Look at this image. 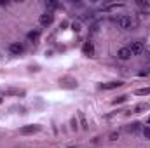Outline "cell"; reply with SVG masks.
Returning <instances> with one entry per match:
<instances>
[{
  "label": "cell",
  "instance_id": "obj_1",
  "mask_svg": "<svg viewBox=\"0 0 150 148\" xmlns=\"http://www.w3.org/2000/svg\"><path fill=\"white\" fill-rule=\"evenodd\" d=\"M127 49L131 51V54H133V56H136V54H142V52H143L145 45H143V42H142V40H134V42H131V45H129Z\"/></svg>",
  "mask_w": 150,
  "mask_h": 148
},
{
  "label": "cell",
  "instance_id": "obj_2",
  "mask_svg": "<svg viewBox=\"0 0 150 148\" xmlns=\"http://www.w3.org/2000/svg\"><path fill=\"white\" fill-rule=\"evenodd\" d=\"M117 26L122 28V30H129L133 26V21H131L129 16H120V18H117Z\"/></svg>",
  "mask_w": 150,
  "mask_h": 148
},
{
  "label": "cell",
  "instance_id": "obj_3",
  "mask_svg": "<svg viewBox=\"0 0 150 148\" xmlns=\"http://www.w3.org/2000/svg\"><path fill=\"white\" fill-rule=\"evenodd\" d=\"M52 19H54V14H52L51 11H45V12L40 16V19H38V21H40V25H42V26H49V25L52 23Z\"/></svg>",
  "mask_w": 150,
  "mask_h": 148
},
{
  "label": "cell",
  "instance_id": "obj_4",
  "mask_svg": "<svg viewBox=\"0 0 150 148\" xmlns=\"http://www.w3.org/2000/svg\"><path fill=\"white\" fill-rule=\"evenodd\" d=\"M38 131H40V125H35V124H32V125H25V127L19 129L21 134H33V132H38Z\"/></svg>",
  "mask_w": 150,
  "mask_h": 148
},
{
  "label": "cell",
  "instance_id": "obj_5",
  "mask_svg": "<svg viewBox=\"0 0 150 148\" xmlns=\"http://www.w3.org/2000/svg\"><path fill=\"white\" fill-rule=\"evenodd\" d=\"M9 51H11L12 54H16V56H19V54H23V51H25V47H23L21 44H18V42H14V44H11V45H9Z\"/></svg>",
  "mask_w": 150,
  "mask_h": 148
},
{
  "label": "cell",
  "instance_id": "obj_6",
  "mask_svg": "<svg viewBox=\"0 0 150 148\" xmlns=\"http://www.w3.org/2000/svg\"><path fill=\"white\" fill-rule=\"evenodd\" d=\"M133 54H131V51L127 49V47H122V49H119V52H117V58L119 59H122V61H126V59H129Z\"/></svg>",
  "mask_w": 150,
  "mask_h": 148
},
{
  "label": "cell",
  "instance_id": "obj_7",
  "mask_svg": "<svg viewBox=\"0 0 150 148\" xmlns=\"http://www.w3.org/2000/svg\"><path fill=\"white\" fill-rule=\"evenodd\" d=\"M82 52H84L86 56H89V58L94 56V45H93L91 42H86V44L82 45Z\"/></svg>",
  "mask_w": 150,
  "mask_h": 148
},
{
  "label": "cell",
  "instance_id": "obj_8",
  "mask_svg": "<svg viewBox=\"0 0 150 148\" xmlns=\"http://www.w3.org/2000/svg\"><path fill=\"white\" fill-rule=\"evenodd\" d=\"M122 85V82L120 80H117V82H108V84H103L101 85V89H115V87H120Z\"/></svg>",
  "mask_w": 150,
  "mask_h": 148
},
{
  "label": "cell",
  "instance_id": "obj_9",
  "mask_svg": "<svg viewBox=\"0 0 150 148\" xmlns=\"http://www.w3.org/2000/svg\"><path fill=\"white\" fill-rule=\"evenodd\" d=\"M38 37H40V32H38V30H33V32L28 33V40H30V42H37Z\"/></svg>",
  "mask_w": 150,
  "mask_h": 148
},
{
  "label": "cell",
  "instance_id": "obj_10",
  "mask_svg": "<svg viewBox=\"0 0 150 148\" xmlns=\"http://www.w3.org/2000/svg\"><path fill=\"white\" fill-rule=\"evenodd\" d=\"M136 94H138V96H149V94H150V87H145V89H138V91H136Z\"/></svg>",
  "mask_w": 150,
  "mask_h": 148
},
{
  "label": "cell",
  "instance_id": "obj_11",
  "mask_svg": "<svg viewBox=\"0 0 150 148\" xmlns=\"http://www.w3.org/2000/svg\"><path fill=\"white\" fill-rule=\"evenodd\" d=\"M147 108H149V105H147V103H140V105L134 108V111H143V110H147Z\"/></svg>",
  "mask_w": 150,
  "mask_h": 148
},
{
  "label": "cell",
  "instance_id": "obj_12",
  "mask_svg": "<svg viewBox=\"0 0 150 148\" xmlns=\"http://www.w3.org/2000/svg\"><path fill=\"white\" fill-rule=\"evenodd\" d=\"M108 140H110V141H115V140H119V132H110Z\"/></svg>",
  "mask_w": 150,
  "mask_h": 148
},
{
  "label": "cell",
  "instance_id": "obj_13",
  "mask_svg": "<svg viewBox=\"0 0 150 148\" xmlns=\"http://www.w3.org/2000/svg\"><path fill=\"white\" fill-rule=\"evenodd\" d=\"M45 5H47V9H56V7H58V4H56V2H47Z\"/></svg>",
  "mask_w": 150,
  "mask_h": 148
},
{
  "label": "cell",
  "instance_id": "obj_14",
  "mask_svg": "<svg viewBox=\"0 0 150 148\" xmlns=\"http://www.w3.org/2000/svg\"><path fill=\"white\" fill-rule=\"evenodd\" d=\"M143 136L150 140V127H145V129H143Z\"/></svg>",
  "mask_w": 150,
  "mask_h": 148
},
{
  "label": "cell",
  "instance_id": "obj_15",
  "mask_svg": "<svg viewBox=\"0 0 150 148\" xmlns=\"http://www.w3.org/2000/svg\"><path fill=\"white\" fill-rule=\"evenodd\" d=\"M124 99H126V96H120V98H117V99H115V101H113V103H122V101H124Z\"/></svg>",
  "mask_w": 150,
  "mask_h": 148
},
{
  "label": "cell",
  "instance_id": "obj_16",
  "mask_svg": "<svg viewBox=\"0 0 150 148\" xmlns=\"http://www.w3.org/2000/svg\"><path fill=\"white\" fill-rule=\"evenodd\" d=\"M0 101H2V98H0Z\"/></svg>",
  "mask_w": 150,
  "mask_h": 148
},
{
  "label": "cell",
  "instance_id": "obj_17",
  "mask_svg": "<svg viewBox=\"0 0 150 148\" xmlns=\"http://www.w3.org/2000/svg\"><path fill=\"white\" fill-rule=\"evenodd\" d=\"M149 124H150V120H149Z\"/></svg>",
  "mask_w": 150,
  "mask_h": 148
}]
</instances>
